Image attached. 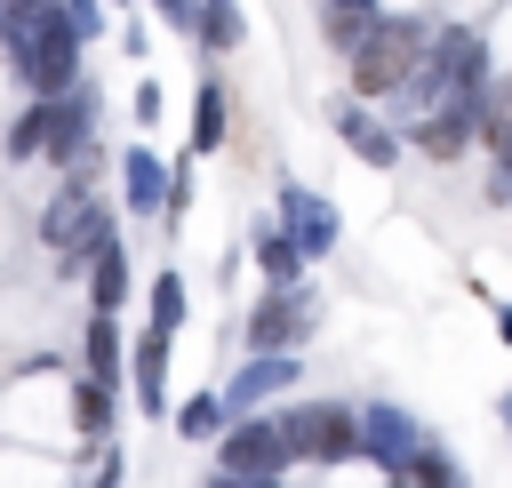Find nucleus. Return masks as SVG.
Masks as SVG:
<instances>
[{
	"instance_id": "obj_19",
	"label": "nucleus",
	"mask_w": 512,
	"mask_h": 488,
	"mask_svg": "<svg viewBox=\"0 0 512 488\" xmlns=\"http://www.w3.org/2000/svg\"><path fill=\"white\" fill-rule=\"evenodd\" d=\"M64 408H72V424H80V440H88V448H104V440H112V392H104V384H88V376H80V384L64 392Z\"/></svg>"
},
{
	"instance_id": "obj_10",
	"label": "nucleus",
	"mask_w": 512,
	"mask_h": 488,
	"mask_svg": "<svg viewBox=\"0 0 512 488\" xmlns=\"http://www.w3.org/2000/svg\"><path fill=\"white\" fill-rule=\"evenodd\" d=\"M120 384H136V408H144V416H168V336H160V328H136V336H128Z\"/></svg>"
},
{
	"instance_id": "obj_3",
	"label": "nucleus",
	"mask_w": 512,
	"mask_h": 488,
	"mask_svg": "<svg viewBox=\"0 0 512 488\" xmlns=\"http://www.w3.org/2000/svg\"><path fill=\"white\" fill-rule=\"evenodd\" d=\"M312 328H320V304H312L304 280H296V288H264V296L248 304V320H240L248 352H304Z\"/></svg>"
},
{
	"instance_id": "obj_28",
	"label": "nucleus",
	"mask_w": 512,
	"mask_h": 488,
	"mask_svg": "<svg viewBox=\"0 0 512 488\" xmlns=\"http://www.w3.org/2000/svg\"><path fill=\"white\" fill-rule=\"evenodd\" d=\"M496 344H512V304H496Z\"/></svg>"
},
{
	"instance_id": "obj_11",
	"label": "nucleus",
	"mask_w": 512,
	"mask_h": 488,
	"mask_svg": "<svg viewBox=\"0 0 512 488\" xmlns=\"http://www.w3.org/2000/svg\"><path fill=\"white\" fill-rule=\"evenodd\" d=\"M112 176H120V200H128V216H160V192H168V160H160V152L128 144Z\"/></svg>"
},
{
	"instance_id": "obj_9",
	"label": "nucleus",
	"mask_w": 512,
	"mask_h": 488,
	"mask_svg": "<svg viewBox=\"0 0 512 488\" xmlns=\"http://www.w3.org/2000/svg\"><path fill=\"white\" fill-rule=\"evenodd\" d=\"M328 128H336V144H344L360 168H376V176H384V168H400V152H408V144H400V128H392V120H376V104H352V96L328 112Z\"/></svg>"
},
{
	"instance_id": "obj_20",
	"label": "nucleus",
	"mask_w": 512,
	"mask_h": 488,
	"mask_svg": "<svg viewBox=\"0 0 512 488\" xmlns=\"http://www.w3.org/2000/svg\"><path fill=\"white\" fill-rule=\"evenodd\" d=\"M224 112H232V104H224V88H216V80H200V96H192V160L224 144V128H232Z\"/></svg>"
},
{
	"instance_id": "obj_5",
	"label": "nucleus",
	"mask_w": 512,
	"mask_h": 488,
	"mask_svg": "<svg viewBox=\"0 0 512 488\" xmlns=\"http://www.w3.org/2000/svg\"><path fill=\"white\" fill-rule=\"evenodd\" d=\"M280 232H288V248H296L304 264H320V256L344 248V216H336V200L312 192V184H280Z\"/></svg>"
},
{
	"instance_id": "obj_8",
	"label": "nucleus",
	"mask_w": 512,
	"mask_h": 488,
	"mask_svg": "<svg viewBox=\"0 0 512 488\" xmlns=\"http://www.w3.org/2000/svg\"><path fill=\"white\" fill-rule=\"evenodd\" d=\"M416 440H432L400 400H368L360 408V464H376V472H400L408 456H416Z\"/></svg>"
},
{
	"instance_id": "obj_7",
	"label": "nucleus",
	"mask_w": 512,
	"mask_h": 488,
	"mask_svg": "<svg viewBox=\"0 0 512 488\" xmlns=\"http://www.w3.org/2000/svg\"><path fill=\"white\" fill-rule=\"evenodd\" d=\"M296 384H304V360H296V352H248V360L224 376L216 400H224V416H256V408H272V400L296 392Z\"/></svg>"
},
{
	"instance_id": "obj_16",
	"label": "nucleus",
	"mask_w": 512,
	"mask_h": 488,
	"mask_svg": "<svg viewBox=\"0 0 512 488\" xmlns=\"http://www.w3.org/2000/svg\"><path fill=\"white\" fill-rule=\"evenodd\" d=\"M384 488H464V464L440 448V440H416V456L400 472H384Z\"/></svg>"
},
{
	"instance_id": "obj_26",
	"label": "nucleus",
	"mask_w": 512,
	"mask_h": 488,
	"mask_svg": "<svg viewBox=\"0 0 512 488\" xmlns=\"http://www.w3.org/2000/svg\"><path fill=\"white\" fill-rule=\"evenodd\" d=\"M128 480V456L120 448H96V488H120Z\"/></svg>"
},
{
	"instance_id": "obj_31",
	"label": "nucleus",
	"mask_w": 512,
	"mask_h": 488,
	"mask_svg": "<svg viewBox=\"0 0 512 488\" xmlns=\"http://www.w3.org/2000/svg\"><path fill=\"white\" fill-rule=\"evenodd\" d=\"M104 8H136V0H104Z\"/></svg>"
},
{
	"instance_id": "obj_30",
	"label": "nucleus",
	"mask_w": 512,
	"mask_h": 488,
	"mask_svg": "<svg viewBox=\"0 0 512 488\" xmlns=\"http://www.w3.org/2000/svg\"><path fill=\"white\" fill-rule=\"evenodd\" d=\"M496 416H504V432H512V392H504V400H496Z\"/></svg>"
},
{
	"instance_id": "obj_13",
	"label": "nucleus",
	"mask_w": 512,
	"mask_h": 488,
	"mask_svg": "<svg viewBox=\"0 0 512 488\" xmlns=\"http://www.w3.org/2000/svg\"><path fill=\"white\" fill-rule=\"evenodd\" d=\"M80 360H88V384H104V392H120V360H128V344H120V320H112V312H88V336H80Z\"/></svg>"
},
{
	"instance_id": "obj_15",
	"label": "nucleus",
	"mask_w": 512,
	"mask_h": 488,
	"mask_svg": "<svg viewBox=\"0 0 512 488\" xmlns=\"http://www.w3.org/2000/svg\"><path fill=\"white\" fill-rule=\"evenodd\" d=\"M376 16H384V0H320V40H328L336 56H352Z\"/></svg>"
},
{
	"instance_id": "obj_27",
	"label": "nucleus",
	"mask_w": 512,
	"mask_h": 488,
	"mask_svg": "<svg viewBox=\"0 0 512 488\" xmlns=\"http://www.w3.org/2000/svg\"><path fill=\"white\" fill-rule=\"evenodd\" d=\"M208 488H280V480H248V472H208Z\"/></svg>"
},
{
	"instance_id": "obj_22",
	"label": "nucleus",
	"mask_w": 512,
	"mask_h": 488,
	"mask_svg": "<svg viewBox=\"0 0 512 488\" xmlns=\"http://www.w3.org/2000/svg\"><path fill=\"white\" fill-rule=\"evenodd\" d=\"M0 160H16V168H32V160H40V96L0 128Z\"/></svg>"
},
{
	"instance_id": "obj_21",
	"label": "nucleus",
	"mask_w": 512,
	"mask_h": 488,
	"mask_svg": "<svg viewBox=\"0 0 512 488\" xmlns=\"http://www.w3.org/2000/svg\"><path fill=\"white\" fill-rule=\"evenodd\" d=\"M168 432H176V440H216V432H224V400H216V392L176 400V408H168Z\"/></svg>"
},
{
	"instance_id": "obj_2",
	"label": "nucleus",
	"mask_w": 512,
	"mask_h": 488,
	"mask_svg": "<svg viewBox=\"0 0 512 488\" xmlns=\"http://www.w3.org/2000/svg\"><path fill=\"white\" fill-rule=\"evenodd\" d=\"M280 440H288V464H312V472H336V464H360V408L352 400H296L272 416Z\"/></svg>"
},
{
	"instance_id": "obj_17",
	"label": "nucleus",
	"mask_w": 512,
	"mask_h": 488,
	"mask_svg": "<svg viewBox=\"0 0 512 488\" xmlns=\"http://www.w3.org/2000/svg\"><path fill=\"white\" fill-rule=\"evenodd\" d=\"M248 256H256V272H264L272 288H296V280H304V256L288 248L280 224H256V232H248Z\"/></svg>"
},
{
	"instance_id": "obj_1",
	"label": "nucleus",
	"mask_w": 512,
	"mask_h": 488,
	"mask_svg": "<svg viewBox=\"0 0 512 488\" xmlns=\"http://www.w3.org/2000/svg\"><path fill=\"white\" fill-rule=\"evenodd\" d=\"M424 32H432V16H376V24H368V40L344 56L352 104H392V96H400V80H408V72H416V56H424Z\"/></svg>"
},
{
	"instance_id": "obj_25",
	"label": "nucleus",
	"mask_w": 512,
	"mask_h": 488,
	"mask_svg": "<svg viewBox=\"0 0 512 488\" xmlns=\"http://www.w3.org/2000/svg\"><path fill=\"white\" fill-rule=\"evenodd\" d=\"M128 104H136V128H152V120H160V80H136Z\"/></svg>"
},
{
	"instance_id": "obj_6",
	"label": "nucleus",
	"mask_w": 512,
	"mask_h": 488,
	"mask_svg": "<svg viewBox=\"0 0 512 488\" xmlns=\"http://www.w3.org/2000/svg\"><path fill=\"white\" fill-rule=\"evenodd\" d=\"M400 144H416V152H424V160H440V168H448V160H464V152L480 144V88H472V96L432 104L424 120H408V128H400Z\"/></svg>"
},
{
	"instance_id": "obj_12",
	"label": "nucleus",
	"mask_w": 512,
	"mask_h": 488,
	"mask_svg": "<svg viewBox=\"0 0 512 488\" xmlns=\"http://www.w3.org/2000/svg\"><path fill=\"white\" fill-rule=\"evenodd\" d=\"M80 280H88V304L120 320V304H128V248H120V232H112V240L88 256V272H80Z\"/></svg>"
},
{
	"instance_id": "obj_18",
	"label": "nucleus",
	"mask_w": 512,
	"mask_h": 488,
	"mask_svg": "<svg viewBox=\"0 0 512 488\" xmlns=\"http://www.w3.org/2000/svg\"><path fill=\"white\" fill-rule=\"evenodd\" d=\"M184 320H192V288H184V272H160V280H152V296H144V328L176 336Z\"/></svg>"
},
{
	"instance_id": "obj_29",
	"label": "nucleus",
	"mask_w": 512,
	"mask_h": 488,
	"mask_svg": "<svg viewBox=\"0 0 512 488\" xmlns=\"http://www.w3.org/2000/svg\"><path fill=\"white\" fill-rule=\"evenodd\" d=\"M24 8H40V0H0V16H24Z\"/></svg>"
},
{
	"instance_id": "obj_14",
	"label": "nucleus",
	"mask_w": 512,
	"mask_h": 488,
	"mask_svg": "<svg viewBox=\"0 0 512 488\" xmlns=\"http://www.w3.org/2000/svg\"><path fill=\"white\" fill-rule=\"evenodd\" d=\"M240 40H248L240 0H200V8H192V48H200V56H232Z\"/></svg>"
},
{
	"instance_id": "obj_24",
	"label": "nucleus",
	"mask_w": 512,
	"mask_h": 488,
	"mask_svg": "<svg viewBox=\"0 0 512 488\" xmlns=\"http://www.w3.org/2000/svg\"><path fill=\"white\" fill-rule=\"evenodd\" d=\"M144 8H152V24H160V32L192 40V8H200V0H144Z\"/></svg>"
},
{
	"instance_id": "obj_23",
	"label": "nucleus",
	"mask_w": 512,
	"mask_h": 488,
	"mask_svg": "<svg viewBox=\"0 0 512 488\" xmlns=\"http://www.w3.org/2000/svg\"><path fill=\"white\" fill-rule=\"evenodd\" d=\"M56 8H64V24L80 40H104V0H56Z\"/></svg>"
},
{
	"instance_id": "obj_4",
	"label": "nucleus",
	"mask_w": 512,
	"mask_h": 488,
	"mask_svg": "<svg viewBox=\"0 0 512 488\" xmlns=\"http://www.w3.org/2000/svg\"><path fill=\"white\" fill-rule=\"evenodd\" d=\"M216 448V472H248V480H288L296 464H288V440H280V424L256 408V416H224V432L208 440Z\"/></svg>"
}]
</instances>
